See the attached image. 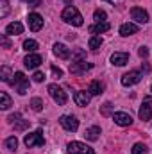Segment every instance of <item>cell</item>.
I'll list each match as a JSON object with an SVG mask.
<instances>
[{
  "instance_id": "cell-1",
  "label": "cell",
  "mask_w": 152,
  "mask_h": 154,
  "mask_svg": "<svg viewBox=\"0 0 152 154\" xmlns=\"http://www.w3.org/2000/svg\"><path fill=\"white\" fill-rule=\"evenodd\" d=\"M63 20L66 22V23H72V25H75V27H81L82 25V22H84V18H82V14L79 13V9L74 7V5H68L65 11H63Z\"/></svg>"
},
{
  "instance_id": "cell-2",
  "label": "cell",
  "mask_w": 152,
  "mask_h": 154,
  "mask_svg": "<svg viewBox=\"0 0 152 154\" xmlns=\"http://www.w3.org/2000/svg\"><path fill=\"white\" fill-rule=\"evenodd\" d=\"M11 84L20 95H25L29 91V79L25 77L23 72H14V79L11 81Z\"/></svg>"
},
{
  "instance_id": "cell-3",
  "label": "cell",
  "mask_w": 152,
  "mask_h": 154,
  "mask_svg": "<svg viewBox=\"0 0 152 154\" xmlns=\"http://www.w3.org/2000/svg\"><path fill=\"white\" fill-rule=\"evenodd\" d=\"M48 93H50V97H52L59 106H65V104H66V100H68V97H66L65 90H63L61 86H57V84H50V86H48Z\"/></svg>"
},
{
  "instance_id": "cell-4",
  "label": "cell",
  "mask_w": 152,
  "mask_h": 154,
  "mask_svg": "<svg viewBox=\"0 0 152 154\" xmlns=\"http://www.w3.org/2000/svg\"><path fill=\"white\" fill-rule=\"evenodd\" d=\"M138 116H140V120H143V122H149L152 118V97H145V99H143L141 108H140V111H138Z\"/></svg>"
},
{
  "instance_id": "cell-5",
  "label": "cell",
  "mask_w": 152,
  "mask_h": 154,
  "mask_svg": "<svg viewBox=\"0 0 152 154\" xmlns=\"http://www.w3.org/2000/svg\"><path fill=\"white\" fill-rule=\"evenodd\" d=\"M68 152L70 154H95V151L90 145L82 143V142H70L68 143Z\"/></svg>"
},
{
  "instance_id": "cell-6",
  "label": "cell",
  "mask_w": 152,
  "mask_h": 154,
  "mask_svg": "<svg viewBox=\"0 0 152 154\" xmlns=\"http://www.w3.org/2000/svg\"><path fill=\"white\" fill-rule=\"evenodd\" d=\"M25 145L27 147H36V145H45V138L41 131H34L31 134H25Z\"/></svg>"
},
{
  "instance_id": "cell-7",
  "label": "cell",
  "mask_w": 152,
  "mask_h": 154,
  "mask_svg": "<svg viewBox=\"0 0 152 154\" xmlns=\"http://www.w3.org/2000/svg\"><path fill=\"white\" fill-rule=\"evenodd\" d=\"M59 124L66 131H77V127H79V120L74 115H63L59 118Z\"/></svg>"
},
{
  "instance_id": "cell-8",
  "label": "cell",
  "mask_w": 152,
  "mask_h": 154,
  "mask_svg": "<svg viewBox=\"0 0 152 154\" xmlns=\"http://www.w3.org/2000/svg\"><path fill=\"white\" fill-rule=\"evenodd\" d=\"M140 81H141V74L138 70H131V72H127V74L122 75V84L123 86H132V84H136Z\"/></svg>"
},
{
  "instance_id": "cell-9",
  "label": "cell",
  "mask_w": 152,
  "mask_h": 154,
  "mask_svg": "<svg viewBox=\"0 0 152 154\" xmlns=\"http://www.w3.org/2000/svg\"><path fill=\"white\" fill-rule=\"evenodd\" d=\"M131 16H132V20L138 22V23H147V22H149V14H147V11L141 9V7H132V9H131Z\"/></svg>"
},
{
  "instance_id": "cell-10",
  "label": "cell",
  "mask_w": 152,
  "mask_h": 154,
  "mask_svg": "<svg viewBox=\"0 0 152 154\" xmlns=\"http://www.w3.org/2000/svg\"><path fill=\"white\" fill-rule=\"evenodd\" d=\"M27 22H29V29L34 31V32H38L39 29L43 27V18L39 16L38 13H31L29 18H27Z\"/></svg>"
},
{
  "instance_id": "cell-11",
  "label": "cell",
  "mask_w": 152,
  "mask_h": 154,
  "mask_svg": "<svg viewBox=\"0 0 152 154\" xmlns=\"http://www.w3.org/2000/svg\"><path fill=\"white\" fill-rule=\"evenodd\" d=\"M43 63V57L39 56V54H29L27 57H25V61H23V65L27 66V68H38L39 65Z\"/></svg>"
},
{
  "instance_id": "cell-12",
  "label": "cell",
  "mask_w": 152,
  "mask_h": 154,
  "mask_svg": "<svg viewBox=\"0 0 152 154\" xmlns=\"http://www.w3.org/2000/svg\"><path fill=\"white\" fill-rule=\"evenodd\" d=\"M113 120H114V124H118V125H123V127L132 124V116L127 115V113H123V111L113 113Z\"/></svg>"
},
{
  "instance_id": "cell-13",
  "label": "cell",
  "mask_w": 152,
  "mask_h": 154,
  "mask_svg": "<svg viewBox=\"0 0 152 154\" xmlns=\"http://www.w3.org/2000/svg\"><path fill=\"white\" fill-rule=\"evenodd\" d=\"M93 65L91 63H86V61H79V63H72L70 65V72L72 74H84L86 70H91Z\"/></svg>"
},
{
  "instance_id": "cell-14",
  "label": "cell",
  "mask_w": 152,
  "mask_h": 154,
  "mask_svg": "<svg viewBox=\"0 0 152 154\" xmlns=\"http://www.w3.org/2000/svg\"><path fill=\"white\" fill-rule=\"evenodd\" d=\"M111 63L116 65V66H123L129 63V54L127 52H114L111 56Z\"/></svg>"
},
{
  "instance_id": "cell-15",
  "label": "cell",
  "mask_w": 152,
  "mask_h": 154,
  "mask_svg": "<svg viewBox=\"0 0 152 154\" xmlns=\"http://www.w3.org/2000/svg\"><path fill=\"white\" fill-rule=\"evenodd\" d=\"M74 99H75V104H77V106L84 108V106H88V104H90L91 95H90V93H86V91H77L75 95H74Z\"/></svg>"
},
{
  "instance_id": "cell-16",
  "label": "cell",
  "mask_w": 152,
  "mask_h": 154,
  "mask_svg": "<svg viewBox=\"0 0 152 154\" xmlns=\"http://www.w3.org/2000/svg\"><path fill=\"white\" fill-rule=\"evenodd\" d=\"M23 32V25L20 22H13L5 27V34L7 36H14V34H22Z\"/></svg>"
},
{
  "instance_id": "cell-17",
  "label": "cell",
  "mask_w": 152,
  "mask_h": 154,
  "mask_svg": "<svg viewBox=\"0 0 152 154\" xmlns=\"http://www.w3.org/2000/svg\"><path fill=\"white\" fill-rule=\"evenodd\" d=\"M109 29H111V25H109L108 22H97L95 25L90 27V32H91V34H100V32H106V31H109Z\"/></svg>"
},
{
  "instance_id": "cell-18",
  "label": "cell",
  "mask_w": 152,
  "mask_h": 154,
  "mask_svg": "<svg viewBox=\"0 0 152 154\" xmlns=\"http://www.w3.org/2000/svg\"><path fill=\"white\" fill-rule=\"evenodd\" d=\"M54 54H56L57 57H61V59H68V57H70V50H68L63 43H56V45H54Z\"/></svg>"
},
{
  "instance_id": "cell-19",
  "label": "cell",
  "mask_w": 152,
  "mask_h": 154,
  "mask_svg": "<svg viewBox=\"0 0 152 154\" xmlns=\"http://www.w3.org/2000/svg\"><path fill=\"white\" fill-rule=\"evenodd\" d=\"M136 32H138V25H134V23H123L120 27V34L122 36H132Z\"/></svg>"
},
{
  "instance_id": "cell-20",
  "label": "cell",
  "mask_w": 152,
  "mask_h": 154,
  "mask_svg": "<svg viewBox=\"0 0 152 154\" xmlns=\"http://www.w3.org/2000/svg\"><path fill=\"white\" fill-rule=\"evenodd\" d=\"M99 134H100V127H97V125H93V127H90V129L84 131V138L90 140V142L99 140Z\"/></svg>"
},
{
  "instance_id": "cell-21",
  "label": "cell",
  "mask_w": 152,
  "mask_h": 154,
  "mask_svg": "<svg viewBox=\"0 0 152 154\" xmlns=\"http://www.w3.org/2000/svg\"><path fill=\"white\" fill-rule=\"evenodd\" d=\"M102 90H104V84H102L100 81H91V82H90V86H88L90 95H100V93H102Z\"/></svg>"
},
{
  "instance_id": "cell-22",
  "label": "cell",
  "mask_w": 152,
  "mask_h": 154,
  "mask_svg": "<svg viewBox=\"0 0 152 154\" xmlns=\"http://www.w3.org/2000/svg\"><path fill=\"white\" fill-rule=\"evenodd\" d=\"M11 106H13L11 97H9L5 91H0V108H2V109H9Z\"/></svg>"
},
{
  "instance_id": "cell-23",
  "label": "cell",
  "mask_w": 152,
  "mask_h": 154,
  "mask_svg": "<svg viewBox=\"0 0 152 154\" xmlns=\"http://www.w3.org/2000/svg\"><path fill=\"white\" fill-rule=\"evenodd\" d=\"M23 50H27V52H34V50H38V41H34V39H25L23 41Z\"/></svg>"
},
{
  "instance_id": "cell-24",
  "label": "cell",
  "mask_w": 152,
  "mask_h": 154,
  "mask_svg": "<svg viewBox=\"0 0 152 154\" xmlns=\"http://www.w3.org/2000/svg\"><path fill=\"white\" fill-rule=\"evenodd\" d=\"M79 61H86V52L81 50V48H77L72 54V63H79Z\"/></svg>"
},
{
  "instance_id": "cell-25",
  "label": "cell",
  "mask_w": 152,
  "mask_h": 154,
  "mask_svg": "<svg viewBox=\"0 0 152 154\" xmlns=\"http://www.w3.org/2000/svg\"><path fill=\"white\" fill-rule=\"evenodd\" d=\"M11 77H14V75H11V68H9V66H2V70H0V79H2L4 82H11Z\"/></svg>"
},
{
  "instance_id": "cell-26",
  "label": "cell",
  "mask_w": 152,
  "mask_h": 154,
  "mask_svg": "<svg viewBox=\"0 0 152 154\" xmlns=\"http://www.w3.org/2000/svg\"><path fill=\"white\" fill-rule=\"evenodd\" d=\"M5 147H7L9 151H16V147H18V140H16V136H9V138L5 140Z\"/></svg>"
},
{
  "instance_id": "cell-27",
  "label": "cell",
  "mask_w": 152,
  "mask_h": 154,
  "mask_svg": "<svg viewBox=\"0 0 152 154\" xmlns=\"http://www.w3.org/2000/svg\"><path fill=\"white\" fill-rule=\"evenodd\" d=\"M43 106H45V104H43V100H41L39 97H34V99L31 100V108H32L34 111H41V109H43Z\"/></svg>"
},
{
  "instance_id": "cell-28",
  "label": "cell",
  "mask_w": 152,
  "mask_h": 154,
  "mask_svg": "<svg viewBox=\"0 0 152 154\" xmlns=\"http://www.w3.org/2000/svg\"><path fill=\"white\" fill-rule=\"evenodd\" d=\"M29 125H31L29 120H20V122L16 120V122H14V131H25Z\"/></svg>"
},
{
  "instance_id": "cell-29",
  "label": "cell",
  "mask_w": 152,
  "mask_h": 154,
  "mask_svg": "<svg viewBox=\"0 0 152 154\" xmlns=\"http://www.w3.org/2000/svg\"><path fill=\"white\" fill-rule=\"evenodd\" d=\"M132 154H147L145 143H134L132 145Z\"/></svg>"
},
{
  "instance_id": "cell-30",
  "label": "cell",
  "mask_w": 152,
  "mask_h": 154,
  "mask_svg": "<svg viewBox=\"0 0 152 154\" xmlns=\"http://www.w3.org/2000/svg\"><path fill=\"white\" fill-rule=\"evenodd\" d=\"M88 45H90V48L97 50V48H99V47L102 45V38H99V36H93V38L90 39V43H88Z\"/></svg>"
},
{
  "instance_id": "cell-31",
  "label": "cell",
  "mask_w": 152,
  "mask_h": 154,
  "mask_svg": "<svg viewBox=\"0 0 152 154\" xmlns=\"http://www.w3.org/2000/svg\"><path fill=\"white\" fill-rule=\"evenodd\" d=\"M93 18H95L97 22H106V18H108V14H106L104 11H100V9H97V11L93 13Z\"/></svg>"
},
{
  "instance_id": "cell-32",
  "label": "cell",
  "mask_w": 152,
  "mask_h": 154,
  "mask_svg": "<svg viewBox=\"0 0 152 154\" xmlns=\"http://www.w3.org/2000/svg\"><path fill=\"white\" fill-rule=\"evenodd\" d=\"M9 14V2L7 0H2V11H0V18H5Z\"/></svg>"
},
{
  "instance_id": "cell-33",
  "label": "cell",
  "mask_w": 152,
  "mask_h": 154,
  "mask_svg": "<svg viewBox=\"0 0 152 154\" xmlns=\"http://www.w3.org/2000/svg\"><path fill=\"white\" fill-rule=\"evenodd\" d=\"M111 109H113V104H111V102H106V104L102 106V109H100V113H102L104 116H108L109 113H111Z\"/></svg>"
},
{
  "instance_id": "cell-34",
  "label": "cell",
  "mask_w": 152,
  "mask_h": 154,
  "mask_svg": "<svg viewBox=\"0 0 152 154\" xmlns=\"http://www.w3.org/2000/svg\"><path fill=\"white\" fill-rule=\"evenodd\" d=\"M32 79H34V82H43V81H45V74H43V72H36V74L32 75Z\"/></svg>"
},
{
  "instance_id": "cell-35",
  "label": "cell",
  "mask_w": 152,
  "mask_h": 154,
  "mask_svg": "<svg viewBox=\"0 0 152 154\" xmlns=\"http://www.w3.org/2000/svg\"><path fill=\"white\" fill-rule=\"evenodd\" d=\"M0 41H2V47H4V48H9V47H11L9 39L5 38V34H2V36H0Z\"/></svg>"
},
{
  "instance_id": "cell-36",
  "label": "cell",
  "mask_w": 152,
  "mask_h": 154,
  "mask_svg": "<svg viewBox=\"0 0 152 154\" xmlns=\"http://www.w3.org/2000/svg\"><path fill=\"white\" fill-rule=\"evenodd\" d=\"M138 54H140V57H147V54H149V50H147V47H140V50H138Z\"/></svg>"
},
{
  "instance_id": "cell-37",
  "label": "cell",
  "mask_w": 152,
  "mask_h": 154,
  "mask_svg": "<svg viewBox=\"0 0 152 154\" xmlns=\"http://www.w3.org/2000/svg\"><path fill=\"white\" fill-rule=\"evenodd\" d=\"M52 72H54V74H56L57 77H63V72H61V68H57V66H54V65H52Z\"/></svg>"
},
{
  "instance_id": "cell-38",
  "label": "cell",
  "mask_w": 152,
  "mask_h": 154,
  "mask_svg": "<svg viewBox=\"0 0 152 154\" xmlns=\"http://www.w3.org/2000/svg\"><path fill=\"white\" fill-rule=\"evenodd\" d=\"M27 4H29L31 7H38V5H41V0H29Z\"/></svg>"
},
{
  "instance_id": "cell-39",
  "label": "cell",
  "mask_w": 152,
  "mask_h": 154,
  "mask_svg": "<svg viewBox=\"0 0 152 154\" xmlns=\"http://www.w3.org/2000/svg\"><path fill=\"white\" fill-rule=\"evenodd\" d=\"M150 91H152V86H150Z\"/></svg>"
},
{
  "instance_id": "cell-40",
  "label": "cell",
  "mask_w": 152,
  "mask_h": 154,
  "mask_svg": "<svg viewBox=\"0 0 152 154\" xmlns=\"http://www.w3.org/2000/svg\"><path fill=\"white\" fill-rule=\"evenodd\" d=\"M25 2H29V0H25Z\"/></svg>"
}]
</instances>
